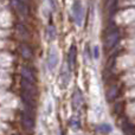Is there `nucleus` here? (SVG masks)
Listing matches in <instances>:
<instances>
[{
  "label": "nucleus",
  "instance_id": "20e7f679",
  "mask_svg": "<svg viewBox=\"0 0 135 135\" xmlns=\"http://www.w3.org/2000/svg\"><path fill=\"white\" fill-rule=\"evenodd\" d=\"M11 4L13 8L17 11V13L20 14L21 17H27L28 16V7L21 0H11Z\"/></svg>",
  "mask_w": 135,
  "mask_h": 135
},
{
  "label": "nucleus",
  "instance_id": "dca6fc26",
  "mask_svg": "<svg viewBox=\"0 0 135 135\" xmlns=\"http://www.w3.org/2000/svg\"><path fill=\"white\" fill-rule=\"evenodd\" d=\"M50 5H51V8L54 9V11H56L57 9V6H58V4H57V0H49Z\"/></svg>",
  "mask_w": 135,
  "mask_h": 135
},
{
  "label": "nucleus",
  "instance_id": "6e6552de",
  "mask_svg": "<svg viewBox=\"0 0 135 135\" xmlns=\"http://www.w3.org/2000/svg\"><path fill=\"white\" fill-rule=\"evenodd\" d=\"M20 76L23 79L27 82H31V83H35L36 84V78H35V75H33L32 70L27 66H23L20 70Z\"/></svg>",
  "mask_w": 135,
  "mask_h": 135
},
{
  "label": "nucleus",
  "instance_id": "2eb2a0df",
  "mask_svg": "<svg viewBox=\"0 0 135 135\" xmlns=\"http://www.w3.org/2000/svg\"><path fill=\"white\" fill-rule=\"evenodd\" d=\"M98 131L102 132V133H110V132H112V127L107 123H102L98 127Z\"/></svg>",
  "mask_w": 135,
  "mask_h": 135
},
{
  "label": "nucleus",
  "instance_id": "a211bd4d",
  "mask_svg": "<svg viewBox=\"0 0 135 135\" xmlns=\"http://www.w3.org/2000/svg\"><path fill=\"white\" fill-rule=\"evenodd\" d=\"M129 135H135V127H133V129L131 131V133H129Z\"/></svg>",
  "mask_w": 135,
  "mask_h": 135
},
{
  "label": "nucleus",
  "instance_id": "9d476101",
  "mask_svg": "<svg viewBox=\"0 0 135 135\" xmlns=\"http://www.w3.org/2000/svg\"><path fill=\"white\" fill-rule=\"evenodd\" d=\"M82 104H83V96H82L81 91L76 90L75 94L72 95V107L76 110H78L82 107Z\"/></svg>",
  "mask_w": 135,
  "mask_h": 135
},
{
  "label": "nucleus",
  "instance_id": "1a4fd4ad",
  "mask_svg": "<svg viewBox=\"0 0 135 135\" xmlns=\"http://www.w3.org/2000/svg\"><path fill=\"white\" fill-rule=\"evenodd\" d=\"M19 54L21 55V57H23L24 59H27V61L33 57L32 49H31L28 45H26V44H20L19 45Z\"/></svg>",
  "mask_w": 135,
  "mask_h": 135
},
{
  "label": "nucleus",
  "instance_id": "39448f33",
  "mask_svg": "<svg viewBox=\"0 0 135 135\" xmlns=\"http://www.w3.org/2000/svg\"><path fill=\"white\" fill-rule=\"evenodd\" d=\"M58 64V55H57V50L56 49H50L49 51V56H47V66L49 69L51 70H55V68L57 66Z\"/></svg>",
  "mask_w": 135,
  "mask_h": 135
},
{
  "label": "nucleus",
  "instance_id": "0eeeda50",
  "mask_svg": "<svg viewBox=\"0 0 135 135\" xmlns=\"http://www.w3.org/2000/svg\"><path fill=\"white\" fill-rule=\"evenodd\" d=\"M20 86H21V90L26 91V93L31 94V95L36 96V94H37V89H36V84L35 83H31V82H27V81H25V79L21 78Z\"/></svg>",
  "mask_w": 135,
  "mask_h": 135
},
{
  "label": "nucleus",
  "instance_id": "7ed1b4c3",
  "mask_svg": "<svg viewBox=\"0 0 135 135\" xmlns=\"http://www.w3.org/2000/svg\"><path fill=\"white\" fill-rule=\"evenodd\" d=\"M72 16L74 19L76 21L77 25H81L82 21H83V5L79 0H75L74 4H72Z\"/></svg>",
  "mask_w": 135,
  "mask_h": 135
},
{
  "label": "nucleus",
  "instance_id": "f257e3e1",
  "mask_svg": "<svg viewBox=\"0 0 135 135\" xmlns=\"http://www.w3.org/2000/svg\"><path fill=\"white\" fill-rule=\"evenodd\" d=\"M120 39V32L115 25H112L107 28L105 31V35H104V45L107 49H112L114 47L115 45L117 44Z\"/></svg>",
  "mask_w": 135,
  "mask_h": 135
},
{
  "label": "nucleus",
  "instance_id": "f03ea898",
  "mask_svg": "<svg viewBox=\"0 0 135 135\" xmlns=\"http://www.w3.org/2000/svg\"><path fill=\"white\" fill-rule=\"evenodd\" d=\"M20 121H21V126L25 129V132H27L28 134H31L35 131V119L33 115L30 114L27 112H23L20 116Z\"/></svg>",
  "mask_w": 135,
  "mask_h": 135
},
{
  "label": "nucleus",
  "instance_id": "6ab92c4d",
  "mask_svg": "<svg viewBox=\"0 0 135 135\" xmlns=\"http://www.w3.org/2000/svg\"><path fill=\"white\" fill-rule=\"evenodd\" d=\"M16 135H18V134H16Z\"/></svg>",
  "mask_w": 135,
  "mask_h": 135
},
{
  "label": "nucleus",
  "instance_id": "423d86ee",
  "mask_svg": "<svg viewBox=\"0 0 135 135\" xmlns=\"http://www.w3.org/2000/svg\"><path fill=\"white\" fill-rule=\"evenodd\" d=\"M76 55H77V49L76 45L72 44L70 46L69 50V55H68V66H69V70L71 71L75 68V64H76Z\"/></svg>",
  "mask_w": 135,
  "mask_h": 135
},
{
  "label": "nucleus",
  "instance_id": "ddd939ff",
  "mask_svg": "<svg viewBox=\"0 0 135 135\" xmlns=\"http://www.w3.org/2000/svg\"><path fill=\"white\" fill-rule=\"evenodd\" d=\"M117 91H119V89H117V86L116 85H113L112 88L108 90V93H107V98L109 101H113L115 97L117 96Z\"/></svg>",
  "mask_w": 135,
  "mask_h": 135
},
{
  "label": "nucleus",
  "instance_id": "f8f14e48",
  "mask_svg": "<svg viewBox=\"0 0 135 135\" xmlns=\"http://www.w3.org/2000/svg\"><path fill=\"white\" fill-rule=\"evenodd\" d=\"M115 6H116V0H105L104 1V7L109 14H112L114 12Z\"/></svg>",
  "mask_w": 135,
  "mask_h": 135
},
{
  "label": "nucleus",
  "instance_id": "f3484780",
  "mask_svg": "<svg viewBox=\"0 0 135 135\" xmlns=\"http://www.w3.org/2000/svg\"><path fill=\"white\" fill-rule=\"evenodd\" d=\"M94 56H95V58H98V47L97 46H95L94 47Z\"/></svg>",
  "mask_w": 135,
  "mask_h": 135
},
{
  "label": "nucleus",
  "instance_id": "9b49d317",
  "mask_svg": "<svg viewBox=\"0 0 135 135\" xmlns=\"http://www.w3.org/2000/svg\"><path fill=\"white\" fill-rule=\"evenodd\" d=\"M16 30H17V33L20 36V38H24V39H26V38H28V36H30V33H28L27 28H26L24 25H21V24L17 25V28H16Z\"/></svg>",
  "mask_w": 135,
  "mask_h": 135
},
{
  "label": "nucleus",
  "instance_id": "4468645a",
  "mask_svg": "<svg viewBox=\"0 0 135 135\" xmlns=\"http://www.w3.org/2000/svg\"><path fill=\"white\" fill-rule=\"evenodd\" d=\"M46 32H47V36H49V39L50 40H54L55 38H56V28H55L54 25H51V24H50V25L47 26Z\"/></svg>",
  "mask_w": 135,
  "mask_h": 135
}]
</instances>
